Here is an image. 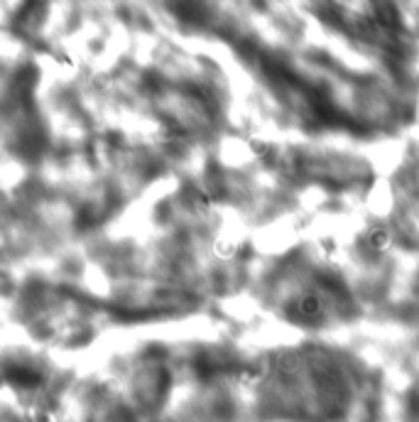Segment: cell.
<instances>
[{"label":"cell","instance_id":"6da1fadb","mask_svg":"<svg viewBox=\"0 0 419 422\" xmlns=\"http://www.w3.org/2000/svg\"><path fill=\"white\" fill-rule=\"evenodd\" d=\"M292 314L302 319V322H319L326 316V299L316 293H307L302 297L294 299L292 305Z\"/></svg>","mask_w":419,"mask_h":422}]
</instances>
